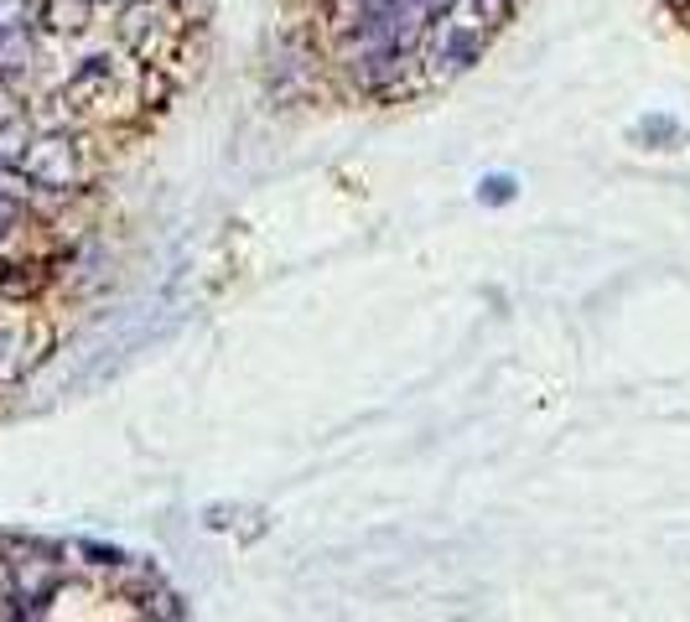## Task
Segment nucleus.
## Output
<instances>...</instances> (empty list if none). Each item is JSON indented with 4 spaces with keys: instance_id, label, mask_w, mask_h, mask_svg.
Listing matches in <instances>:
<instances>
[{
    "instance_id": "f257e3e1",
    "label": "nucleus",
    "mask_w": 690,
    "mask_h": 622,
    "mask_svg": "<svg viewBox=\"0 0 690 622\" xmlns=\"http://www.w3.org/2000/svg\"><path fill=\"white\" fill-rule=\"evenodd\" d=\"M157 0H0V394L58 348L104 130L151 104Z\"/></svg>"
}]
</instances>
